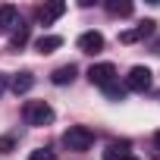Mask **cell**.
<instances>
[{
	"label": "cell",
	"mask_w": 160,
	"mask_h": 160,
	"mask_svg": "<svg viewBox=\"0 0 160 160\" xmlns=\"http://www.w3.org/2000/svg\"><path fill=\"white\" fill-rule=\"evenodd\" d=\"M63 144H66L69 151H75V154H85V151H91V144H94V132L85 129V126H69V129L63 132Z\"/></svg>",
	"instance_id": "obj_1"
},
{
	"label": "cell",
	"mask_w": 160,
	"mask_h": 160,
	"mask_svg": "<svg viewBox=\"0 0 160 160\" xmlns=\"http://www.w3.org/2000/svg\"><path fill=\"white\" fill-rule=\"evenodd\" d=\"M22 116H25L28 126H50L57 113H53V107L47 101H28L25 110H22Z\"/></svg>",
	"instance_id": "obj_2"
},
{
	"label": "cell",
	"mask_w": 160,
	"mask_h": 160,
	"mask_svg": "<svg viewBox=\"0 0 160 160\" xmlns=\"http://www.w3.org/2000/svg\"><path fill=\"white\" fill-rule=\"evenodd\" d=\"M151 88V69L148 66H132L126 75V91H148Z\"/></svg>",
	"instance_id": "obj_3"
},
{
	"label": "cell",
	"mask_w": 160,
	"mask_h": 160,
	"mask_svg": "<svg viewBox=\"0 0 160 160\" xmlns=\"http://www.w3.org/2000/svg\"><path fill=\"white\" fill-rule=\"evenodd\" d=\"M88 78H91V85L107 88L110 82H116V66H113V63H94V66L88 69Z\"/></svg>",
	"instance_id": "obj_4"
},
{
	"label": "cell",
	"mask_w": 160,
	"mask_h": 160,
	"mask_svg": "<svg viewBox=\"0 0 160 160\" xmlns=\"http://www.w3.org/2000/svg\"><path fill=\"white\" fill-rule=\"evenodd\" d=\"M154 32H157V22H154V19H144V22H138V28L122 32L119 41H122V44H135V41H141V38H151Z\"/></svg>",
	"instance_id": "obj_5"
},
{
	"label": "cell",
	"mask_w": 160,
	"mask_h": 160,
	"mask_svg": "<svg viewBox=\"0 0 160 160\" xmlns=\"http://www.w3.org/2000/svg\"><path fill=\"white\" fill-rule=\"evenodd\" d=\"M75 44H78L82 53H91V57H94V53L104 50V35H101V32H85V35H78Z\"/></svg>",
	"instance_id": "obj_6"
},
{
	"label": "cell",
	"mask_w": 160,
	"mask_h": 160,
	"mask_svg": "<svg viewBox=\"0 0 160 160\" xmlns=\"http://www.w3.org/2000/svg\"><path fill=\"white\" fill-rule=\"evenodd\" d=\"M63 13H66V3H60V0H53V3H44V7H38V22L50 25V22H57Z\"/></svg>",
	"instance_id": "obj_7"
},
{
	"label": "cell",
	"mask_w": 160,
	"mask_h": 160,
	"mask_svg": "<svg viewBox=\"0 0 160 160\" xmlns=\"http://www.w3.org/2000/svg\"><path fill=\"white\" fill-rule=\"evenodd\" d=\"M63 47V38L60 35H41L38 41H35V50L38 53H53V50H60Z\"/></svg>",
	"instance_id": "obj_8"
},
{
	"label": "cell",
	"mask_w": 160,
	"mask_h": 160,
	"mask_svg": "<svg viewBox=\"0 0 160 160\" xmlns=\"http://www.w3.org/2000/svg\"><path fill=\"white\" fill-rule=\"evenodd\" d=\"M32 85H35V75H32V72H16V75L10 78V88H13L16 94H25Z\"/></svg>",
	"instance_id": "obj_9"
},
{
	"label": "cell",
	"mask_w": 160,
	"mask_h": 160,
	"mask_svg": "<svg viewBox=\"0 0 160 160\" xmlns=\"http://www.w3.org/2000/svg\"><path fill=\"white\" fill-rule=\"evenodd\" d=\"M25 41H28V25L19 19V22L13 25V32H10V47H13V50H19Z\"/></svg>",
	"instance_id": "obj_10"
},
{
	"label": "cell",
	"mask_w": 160,
	"mask_h": 160,
	"mask_svg": "<svg viewBox=\"0 0 160 160\" xmlns=\"http://www.w3.org/2000/svg\"><path fill=\"white\" fill-rule=\"evenodd\" d=\"M72 78H75V66H72V63L50 72V82H53V85H72Z\"/></svg>",
	"instance_id": "obj_11"
},
{
	"label": "cell",
	"mask_w": 160,
	"mask_h": 160,
	"mask_svg": "<svg viewBox=\"0 0 160 160\" xmlns=\"http://www.w3.org/2000/svg\"><path fill=\"white\" fill-rule=\"evenodd\" d=\"M16 22H19V16H16L13 7H0V35H3V32H13Z\"/></svg>",
	"instance_id": "obj_12"
},
{
	"label": "cell",
	"mask_w": 160,
	"mask_h": 160,
	"mask_svg": "<svg viewBox=\"0 0 160 160\" xmlns=\"http://www.w3.org/2000/svg\"><path fill=\"white\" fill-rule=\"evenodd\" d=\"M107 13L110 16H132V3H129V0H110Z\"/></svg>",
	"instance_id": "obj_13"
},
{
	"label": "cell",
	"mask_w": 160,
	"mask_h": 160,
	"mask_svg": "<svg viewBox=\"0 0 160 160\" xmlns=\"http://www.w3.org/2000/svg\"><path fill=\"white\" fill-rule=\"evenodd\" d=\"M104 94H107L110 101H126V85H119V82H110V85L104 88Z\"/></svg>",
	"instance_id": "obj_14"
},
{
	"label": "cell",
	"mask_w": 160,
	"mask_h": 160,
	"mask_svg": "<svg viewBox=\"0 0 160 160\" xmlns=\"http://www.w3.org/2000/svg\"><path fill=\"white\" fill-rule=\"evenodd\" d=\"M129 151H126V144H110L107 151H104V160H122Z\"/></svg>",
	"instance_id": "obj_15"
},
{
	"label": "cell",
	"mask_w": 160,
	"mask_h": 160,
	"mask_svg": "<svg viewBox=\"0 0 160 160\" xmlns=\"http://www.w3.org/2000/svg\"><path fill=\"white\" fill-rule=\"evenodd\" d=\"M28 160H57V154H53V151H47V148H38V151H32V154H28Z\"/></svg>",
	"instance_id": "obj_16"
},
{
	"label": "cell",
	"mask_w": 160,
	"mask_h": 160,
	"mask_svg": "<svg viewBox=\"0 0 160 160\" xmlns=\"http://www.w3.org/2000/svg\"><path fill=\"white\" fill-rule=\"evenodd\" d=\"M10 148H13V138H0V151H3V154H7Z\"/></svg>",
	"instance_id": "obj_17"
},
{
	"label": "cell",
	"mask_w": 160,
	"mask_h": 160,
	"mask_svg": "<svg viewBox=\"0 0 160 160\" xmlns=\"http://www.w3.org/2000/svg\"><path fill=\"white\" fill-rule=\"evenodd\" d=\"M151 50H154V53L160 57V38H154V44H151Z\"/></svg>",
	"instance_id": "obj_18"
},
{
	"label": "cell",
	"mask_w": 160,
	"mask_h": 160,
	"mask_svg": "<svg viewBox=\"0 0 160 160\" xmlns=\"http://www.w3.org/2000/svg\"><path fill=\"white\" fill-rule=\"evenodd\" d=\"M7 91V75H0V94Z\"/></svg>",
	"instance_id": "obj_19"
},
{
	"label": "cell",
	"mask_w": 160,
	"mask_h": 160,
	"mask_svg": "<svg viewBox=\"0 0 160 160\" xmlns=\"http://www.w3.org/2000/svg\"><path fill=\"white\" fill-rule=\"evenodd\" d=\"M154 148L160 151V132H154Z\"/></svg>",
	"instance_id": "obj_20"
},
{
	"label": "cell",
	"mask_w": 160,
	"mask_h": 160,
	"mask_svg": "<svg viewBox=\"0 0 160 160\" xmlns=\"http://www.w3.org/2000/svg\"><path fill=\"white\" fill-rule=\"evenodd\" d=\"M122 160H138V157H132V154H126V157H122Z\"/></svg>",
	"instance_id": "obj_21"
}]
</instances>
